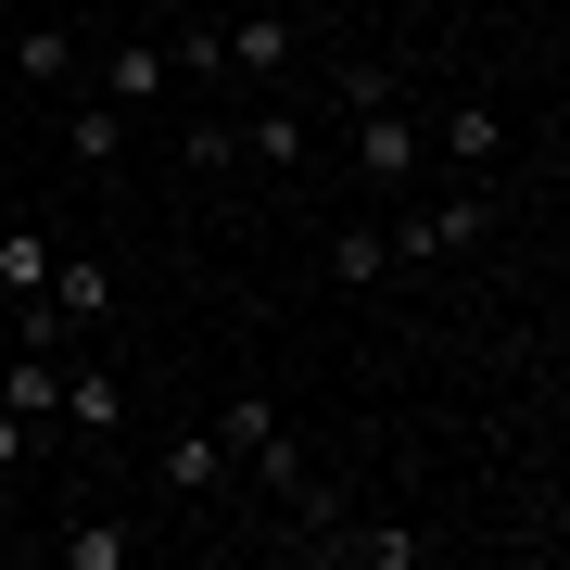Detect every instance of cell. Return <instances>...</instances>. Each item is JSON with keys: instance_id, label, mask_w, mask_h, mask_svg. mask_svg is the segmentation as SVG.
Returning <instances> with one entry per match:
<instances>
[{"instance_id": "obj_1", "label": "cell", "mask_w": 570, "mask_h": 570, "mask_svg": "<svg viewBox=\"0 0 570 570\" xmlns=\"http://www.w3.org/2000/svg\"><path fill=\"white\" fill-rule=\"evenodd\" d=\"M482 228H494V204H482V190H444V204L393 216L381 242H393V266H444V254H482Z\"/></svg>"}, {"instance_id": "obj_2", "label": "cell", "mask_w": 570, "mask_h": 570, "mask_svg": "<svg viewBox=\"0 0 570 570\" xmlns=\"http://www.w3.org/2000/svg\"><path fill=\"white\" fill-rule=\"evenodd\" d=\"M39 305H51V343H102V330H115V266L102 254H51Z\"/></svg>"}, {"instance_id": "obj_3", "label": "cell", "mask_w": 570, "mask_h": 570, "mask_svg": "<svg viewBox=\"0 0 570 570\" xmlns=\"http://www.w3.org/2000/svg\"><path fill=\"white\" fill-rule=\"evenodd\" d=\"M419 153H431V140H419V115L367 102V127H355V178H367V190H406V178H419Z\"/></svg>"}, {"instance_id": "obj_4", "label": "cell", "mask_w": 570, "mask_h": 570, "mask_svg": "<svg viewBox=\"0 0 570 570\" xmlns=\"http://www.w3.org/2000/svg\"><path fill=\"white\" fill-rule=\"evenodd\" d=\"M0 406H13L26 431H63V355H51V343H26L13 367H0Z\"/></svg>"}, {"instance_id": "obj_5", "label": "cell", "mask_w": 570, "mask_h": 570, "mask_svg": "<svg viewBox=\"0 0 570 570\" xmlns=\"http://www.w3.org/2000/svg\"><path fill=\"white\" fill-rule=\"evenodd\" d=\"M305 140H317L305 102H254V115H242V153L266 165V178H292V165H305Z\"/></svg>"}, {"instance_id": "obj_6", "label": "cell", "mask_w": 570, "mask_h": 570, "mask_svg": "<svg viewBox=\"0 0 570 570\" xmlns=\"http://www.w3.org/2000/svg\"><path fill=\"white\" fill-rule=\"evenodd\" d=\"M165 77H178V63H165V39H115V51H102V102H127V115L165 102Z\"/></svg>"}, {"instance_id": "obj_7", "label": "cell", "mask_w": 570, "mask_h": 570, "mask_svg": "<svg viewBox=\"0 0 570 570\" xmlns=\"http://www.w3.org/2000/svg\"><path fill=\"white\" fill-rule=\"evenodd\" d=\"M228 469H242V456H228V431H178V444H165V494L190 508V494H216Z\"/></svg>"}, {"instance_id": "obj_8", "label": "cell", "mask_w": 570, "mask_h": 570, "mask_svg": "<svg viewBox=\"0 0 570 570\" xmlns=\"http://www.w3.org/2000/svg\"><path fill=\"white\" fill-rule=\"evenodd\" d=\"M419 140H444L456 165H494V153H508V115H494V102H444V115L419 127Z\"/></svg>"}, {"instance_id": "obj_9", "label": "cell", "mask_w": 570, "mask_h": 570, "mask_svg": "<svg viewBox=\"0 0 570 570\" xmlns=\"http://www.w3.org/2000/svg\"><path fill=\"white\" fill-rule=\"evenodd\" d=\"M0 51H13L26 89H63V77H77V39H63V26H0Z\"/></svg>"}, {"instance_id": "obj_10", "label": "cell", "mask_w": 570, "mask_h": 570, "mask_svg": "<svg viewBox=\"0 0 570 570\" xmlns=\"http://www.w3.org/2000/svg\"><path fill=\"white\" fill-rule=\"evenodd\" d=\"M0 292H13V305H39V292H51V228H39V216L0 228Z\"/></svg>"}, {"instance_id": "obj_11", "label": "cell", "mask_w": 570, "mask_h": 570, "mask_svg": "<svg viewBox=\"0 0 570 570\" xmlns=\"http://www.w3.org/2000/svg\"><path fill=\"white\" fill-rule=\"evenodd\" d=\"M63 419H77V431H127V393H115V367H102V355L63 367Z\"/></svg>"}, {"instance_id": "obj_12", "label": "cell", "mask_w": 570, "mask_h": 570, "mask_svg": "<svg viewBox=\"0 0 570 570\" xmlns=\"http://www.w3.org/2000/svg\"><path fill=\"white\" fill-rule=\"evenodd\" d=\"M330 279H343V292H381L393 279V242H381V228H330Z\"/></svg>"}, {"instance_id": "obj_13", "label": "cell", "mask_w": 570, "mask_h": 570, "mask_svg": "<svg viewBox=\"0 0 570 570\" xmlns=\"http://www.w3.org/2000/svg\"><path fill=\"white\" fill-rule=\"evenodd\" d=\"M216 39H228L242 77H279V63H292V26H279V13H242V26H216Z\"/></svg>"}, {"instance_id": "obj_14", "label": "cell", "mask_w": 570, "mask_h": 570, "mask_svg": "<svg viewBox=\"0 0 570 570\" xmlns=\"http://www.w3.org/2000/svg\"><path fill=\"white\" fill-rule=\"evenodd\" d=\"M115 140H127V102H102V89H89V102L63 115V153H77V165H115Z\"/></svg>"}, {"instance_id": "obj_15", "label": "cell", "mask_w": 570, "mask_h": 570, "mask_svg": "<svg viewBox=\"0 0 570 570\" xmlns=\"http://www.w3.org/2000/svg\"><path fill=\"white\" fill-rule=\"evenodd\" d=\"M63 570H127V520H77L63 532Z\"/></svg>"}, {"instance_id": "obj_16", "label": "cell", "mask_w": 570, "mask_h": 570, "mask_svg": "<svg viewBox=\"0 0 570 570\" xmlns=\"http://www.w3.org/2000/svg\"><path fill=\"white\" fill-rule=\"evenodd\" d=\"M216 431H228V456H254V444H266V431H279V406H266V393H242V406H228Z\"/></svg>"}, {"instance_id": "obj_17", "label": "cell", "mask_w": 570, "mask_h": 570, "mask_svg": "<svg viewBox=\"0 0 570 570\" xmlns=\"http://www.w3.org/2000/svg\"><path fill=\"white\" fill-rule=\"evenodd\" d=\"M26 444H39V431H26L13 406H0V469H26Z\"/></svg>"}, {"instance_id": "obj_18", "label": "cell", "mask_w": 570, "mask_h": 570, "mask_svg": "<svg viewBox=\"0 0 570 570\" xmlns=\"http://www.w3.org/2000/svg\"><path fill=\"white\" fill-rule=\"evenodd\" d=\"M0 26H13V13H0Z\"/></svg>"}]
</instances>
